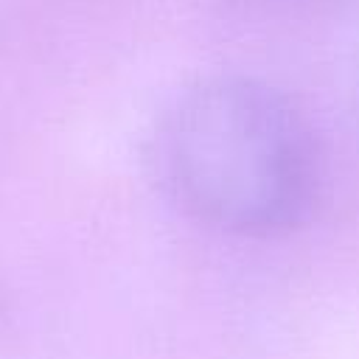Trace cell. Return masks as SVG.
Listing matches in <instances>:
<instances>
[{"instance_id": "obj_1", "label": "cell", "mask_w": 359, "mask_h": 359, "mask_svg": "<svg viewBox=\"0 0 359 359\" xmlns=\"http://www.w3.org/2000/svg\"><path fill=\"white\" fill-rule=\"evenodd\" d=\"M165 191L196 222L233 236L297 227L320 185V154L303 112L247 76L196 81L157 132Z\"/></svg>"}, {"instance_id": "obj_2", "label": "cell", "mask_w": 359, "mask_h": 359, "mask_svg": "<svg viewBox=\"0 0 359 359\" xmlns=\"http://www.w3.org/2000/svg\"><path fill=\"white\" fill-rule=\"evenodd\" d=\"M264 6H300V3H311V0H255Z\"/></svg>"}]
</instances>
